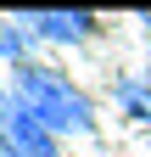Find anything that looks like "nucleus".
I'll return each mask as SVG.
<instances>
[{
	"instance_id": "1",
	"label": "nucleus",
	"mask_w": 151,
	"mask_h": 157,
	"mask_svg": "<svg viewBox=\"0 0 151 157\" xmlns=\"http://www.w3.org/2000/svg\"><path fill=\"white\" fill-rule=\"evenodd\" d=\"M11 101L34 112L39 124L56 135H90L95 129V112H90L84 101V90L73 84V78H62L56 67H39V62H28V67H11Z\"/></svg>"
},
{
	"instance_id": "2",
	"label": "nucleus",
	"mask_w": 151,
	"mask_h": 157,
	"mask_svg": "<svg viewBox=\"0 0 151 157\" xmlns=\"http://www.w3.org/2000/svg\"><path fill=\"white\" fill-rule=\"evenodd\" d=\"M0 151L6 157H56V135L11 95H0Z\"/></svg>"
},
{
	"instance_id": "3",
	"label": "nucleus",
	"mask_w": 151,
	"mask_h": 157,
	"mask_svg": "<svg viewBox=\"0 0 151 157\" xmlns=\"http://www.w3.org/2000/svg\"><path fill=\"white\" fill-rule=\"evenodd\" d=\"M17 23H28L34 39H56V45H79V39L95 34V17L90 11H28Z\"/></svg>"
},
{
	"instance_id": "4",
	"label": "nucleus",
	"mask_w": 151,
	"mask_h": 157,
	"mask_svg": "<svg viewBox=\"0 0 151 157\" xmlns=\"http://www.w3.org/2000/svg\"><path fill=\"white\" fill-rule=\"evenodd\" d=\"M118 107L140 124H151V78H118Z\"/></svg>"
},
{
	"instance_id": "5",
	"label": "nucleus",
	"mask_w": 151,
	"mask_h": 157,
	"mask_svg": "<svg viewBox=\"0 0 151 157\" xmlns=\"http://www.w3.org/2000/svg\"><path fill=\"white\" fill-rule=\"evenodd\" d=\"M28 45H34V34L28 28H11L6 17H0V56H6L11 67H28Z\"/></svg>"
},
{
	"instance_id": "6",
	"label": "nucleus",
	"mask_w": 151,
	"mask_h": 157,
	"mask_svg": "<svg viewBox=\"0 0 151 157\" xmlns=\"http://www.w3.org/2000/svg\"><path fill=\"white\" fill-rule=\"evenodd\" d=\"M145 28H151V11H145Z\"/></svg>"
},
{
	"instance_id": "7",
	"label": "nucleus",
	"mask_w": 151,
	"mask_h": 157,
	"mask_svg": "<svg viewBox=\"0 0 151 157\" xmlns=\"http://www.w3.org/2000/svg\"><path fill=\"white\" fill-rule=\"evenodd\" d=\"M0 157H6V151H0Z\"/></svg>"
}]
</instances>
